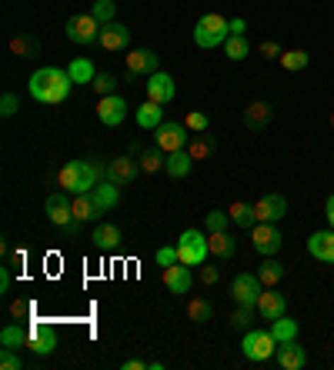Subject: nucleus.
Listing matches in <instances>:
<instances>
[{
	"instance_id": "1",
	"label": "nucleus",
	"mask_w": 334,
	"mask_h": 370,
	"mask_svg": "<svg viewBox=\"0 0 334 370\" xmlns=\"http://www.w3.org/2000/svg\"><path fill=\"white\" fill-rule=\"evenodd\" d=\"M74 87V77L60 67H44L30 77V97L37 104H64Z\"/></svg>"
},
{
	"instance_id": "2",
	"label": "nucleus",
	"mask_w": 334,
	"mask_h": 370,
	"mask_svg": "<svg viewBox=\"0 0 334 370\" xmlns=\"http://www.w3.org/2000/svg\"><path fill=\"white\" fill-rule=\"evenodd\" d=\"M104 180V170L94 161H67L57 170V187L64 194H91Z\"/></svg>"
},
{
	"instance_id": "3",
	"label": "nucleus",
	"mask_w": 334,
	"mask_h": 370,
	"mask_svg": "<svg viewBox=\"0 0 334 370\" xmlns=\"http://www.w3.org/2000/svg\"><path fill=\"white\" fill-rule=\"evenodd\" d=\"M227 37H231V27H227V21L221 13H204L201 21L194 23V44L201 47V50L224 44Z\"/></svg>"
},
{
	"instance_id": "4",
	"label": "nucleus",
	"mask_w": 334,
	"mask_h": 370,
	"mask_svg": "<svg viewBox=\"0 0 334 370\" xmlns=\"http://www.w3.org/2000/svg\"><path fill=\"white\" fill-rule=\"evenodd\" d=\"M241 350H244V357L254 360V364H264V360H271L277 354V340L271 330H248L244 340H241Z\"/></svg>"
},
{
	"instance_id": "5",
	"label": "nucleus",
	"mask_w": 334,
	"mask_h": 370,
	"mask_svg": "<svg viewBox=\"0 0 334 370\" xmlns=\"http://www.w3.org/2000/svg\"><path fill=\"white\" fill-rule=\"evenodd\" d=\"M174 247H178V260L188 267H201L207 260V254H211L207 250V237L201 231H184Z\"/></svg>"
},
{
	"instance_id": "6",
	"label": "nucleus",
	"mask_w": 334,
	"mask_h": 370,
	"mask_svg": "<svg viewBox=\"0 0 334 370\" xmlns=\"http://www.w3.org/2000/svg\"><path fill=\"white\" fill-rule=\"evenodd\" d=\"M67 37H71L74 44H100V23L94 21V13H74L71 21H67Z\"/></svg>"
},
{
	"instance_id": "7",
	"label": "nucleus",
	"mask_w": 334,
	"mask_h": 370,
	"mask_svg": "<svg viewBox=\"0 0 334 370\" xmlns=\"http://www.w3.org/2000/svg\"><path fill=\"white\" fill-rule=\"evenodd\" d=\"M191 140V130L184 124H161L154 130V147H161L164 154H174V151H184Z\"/></svg>"
},
{
	"instance_id": "8",
	"label": "nucleus",
	"mask_w": 334,
	"mask_h": 370,
	"mask_svg": "<svg viewBox=\"0 0 334 370\" xmlns=\"http://www.w3.org/2000/svg\"><path fill=\"white\" fill-rule=\"evenodd\" d=\"M124 117H127V100H124L120 93L100 97V104H97V120H100L104 127H120Z\"/></svg>"
},
{
	"instance_id": "9",
	"label": "nucleus",
	"mask_w": 334,
	"mask_h": 370,
	"mask_svg": "<svg viewBox=\"0 0 334 370\" xmlns=\"http://www.w3.org/2000/svg\"><path fill=\"white\" fill-rule=\"evenodd\" d=\"M281 241H284V233L277 231L275 224H254L250 227V243H254V250L264 257H271L281 247Z\"/></svg>"
},
{
	"instance_id": "10",
	"label": "nucleus",
	"mask_w": 334,
	"mask_h": 370,
	"mask_svg": "<svg viewBox=\"0 0 334 370\" xmlns=\"http://www.w3.org/2000/svg\"><path fill=\"white\" fill-rule=\"evenodd\" d=\"M261 280L254 277V274H238V277L231 280V297L234 303H244V307H254L258 297H261Z\"/></svg>"
},
{
	"instance_id": "11",
	"label": "nucleus",
	"mask_w": 334,
	"mask_h": 370,
	"mask_svg": "<svg viewBox=\"0 0 334 370\" xmlns=\"http://www.w3.org/2000/svg\"><path fill=\"white\" fill-rule=\"evenodd\" d=\"M254 217L258 224H275V220L287 217V197L284 194H264L258 204H254Z\"/></svg>"
},
{
	"instance_id": "12",
	"label": "nucleus",
	"mask_w": 334,
	"mask_h": 370,
	"mask_svg": "<svg viewBox=\"0 0 334 370\" xmlns=\"http://www.w3.org/2000/svg\"><path fill=\"white\" fill-rule=\"evenodd\" d=\"M30 344L27 347L34 350V354H54L57 350V330L50 324H44V320H30Z\"/></svg>"
},
{
	"instance_id": "13",
	"label": "nucleus",
	"mask_w": 334,
	"mask_h": 370,
	"mask_svg": "<svg viewBox=\"0 0 334 370\" xmlns=\"http://www.w3.org/2000/svg\"><path fill=\"white\" fill-rule=\"evenodd\" d=\"M254 307H258V313H261V320H277V317H284V313H287L284 294H277L275 287H264Z\"/></svg>"
},
{
	"instance_id": "14",
	"label": "nucleus",
	"mask_w": 334,
	"mask_h": 370,
	"mask_svg": "<svg viewBox=\"0 0 334 370\" xmlns=\"http://www.w3.org/2000/svg\"><path fill=\"white\" fill-rule=\"evenodd\" d=\"M137 170H141V163L134 161V157H114V161L104 167V180H114L117 187H124L137 177Z\"/></svg>"
},
{
	"instance_id": "15",
	"label": "nucleus",
	"mask_w": 334,
	"mask_h": 370,
	"mask_svg": "<svg viewBox=\"0 0 334 370\" xmlns=\"http://www.w3.org/2000/svg\"><path fill=\"white\" fill-rule=\"evenodd\" d=\"M174 93H178V87H174V77H171V74L157 70L154 77H147V100L171 104V100H174Z\"/></svg>"
},
{
	"instance_id": "16",
	"label": "nucleus",
	"mask_w": 334,
	"mask_h": 370,
	"mask_svg": "<svg viewBox=\"0 0 334 370\" xmlns=\"http://www.w3.org/2000/svg\"><path fill=\"white\" fill-rule=\"evenodd\" d=\"M157 67H161V57L154 50H131L127 54V74H134V77H154Z\"/></svg>"
},
{
	"instance_id": "17",
	"label": "nucleus",
	"mask_w": 334,
	"mask_h": 370,
	"mask_svg": "<svg viewBox=\"0 0 334 370\" xmlns=\"http://www.w3.org/2000/svg\"><path fill=\"white\" fill-rule=\"evenodd\" d=\"M131 44V30H127V23H117L110 21L100 27V47L104 50H127Z\"/></svg>"
},
{
	"instance_id": "18",
	"label": "nucleus",
	"mask_w": 334,
	"mask_h": 370,
	"mask_svg": "<svg viewBox=\"0 0 334 370\" xmlns=\"http://www.w3.org/2000/svg\"><path fill=\"white\" fill-rule=\"evenodd\" d=\"M308 254L321 264H334V231H314L308 237Z\"/></svg>"
},
{
	"instance_id": "19",
	"label": "nucleus",
	"mask_w": 334,
	"mask_h": 370,
	"mask_svg": "<svg viewBox=\"0 0 334 370\" xmlns=\"http://www.w3.org/2000/svg\"><path fill=\"white\" fill-rule=\"evenodd\" d=\"M44 214H47L50 224H57V227H67V224H74V214H71V200H67V194L60 190V194H50L47 204H44Z\"/></svg>"
},
{
	"instance_id": "20",
	"label": "nucleus",
	"mask_w": 334,
	"mask_h": 370,
	"mask_svg": "<svg viewBox=\"0 0 334 370\" xmlns=\"http://www.w3.org/2000/svg\"><path fill=\"white\" fill-rule=\"evenodd\" d=\"M164 287L171 290V294H188L191 290V267L188 264H171V267H164Z\"/></svg>"
},
{
	"instance_id": "21",
	"label": "nucleus",
	"mask_w": 334,
	"mask_h": 370,
	"mask_svg": "<svg viewBox=\"0 0 334 370\" xmlns=\"http://www.w3.org/2000/svg\"><path fill=\"white\" fill-rule=\"evenodd\" d=\"M277 364L284 370H301L304 364H308V350L301 347L298 340H287V344H277Z\"/></svg>"
},
{
	"instance_id": "22",
	"label": "nucleus",
	"mask_w": 334,
	"mask_h": 370,
	"mask_svg": "<svg viewBox=\"0 0 334 370\" xmlns=\"http://www.w3.org/2000/svg\"><path fill=\"white\" fill-rule=\"evenodd\" d=\"M207 250H211V257H217V260H231L234 250H238V243H234V237L227 231H214V233H207Z\"/></svg>"
},
{
	"instance_id": "23",
	"label": "nucleus",
	"mask_w": 334,
	"mask_h": 370,
	"mask_svg": "<svg viewBox=\"0 0 334 370\" xmlns=\"http://www.w3.org/2000/svg\"><path fill=\"white\" fill-rule=\"evenodd\" d=\"M267 124H271V104L254 100V104L244 107V127L248 130H264Z\"/></svg>"
},
{
	"instance_id": "24",
	"label": "nucleus",
	"mask_w": 334,
	"mask_h": 370,
	"mask_svg": "<svg viewBox=\"0 0 334 370\" xmlns=\"http://www.w3.org/2000/svg\"><path fill=\"white\" fill-rule=\"evenodd\" d=\"M71 214H74V220H77V224H87V220L100 217V207L94 204V197H91V194H74Z\"/></svg>"
},
{
	"instance_id": "25",
	"label": "nucleus",
	"mask_w": 334,
	"mask_h": 370,
	"mask_svg": "<svg viewBox=\"0 0 334 370\" xmlns=\"http://www.w3.org/2000/svg\"><path fill=\"white\" fill-rule=\"evenodd\" d=\"M91 197H94V204L100 207V214L114 210V207H117V200H120L117 184H114V180H100V184H97L94 190H91Z\"/></svg>"
},
{
	"instance_id": "26",
	"label": "nucleus",
	"mask_w": 334,
	"mask_h": 370,
	"mask_svg": "<svg viewBox=\"0 0 334 370\" xmlns=\"http://www.w3.org/2000/svg\"><path fill=\"white\" fill-rule=\"evenodd\" d=\"M161 124H164V107L157 104V100H147V104L137 107V127L157 130Z\"/></svg>"
},
{
	"instance_id": "27",
	"label": "nucleus",
	"mask_w": 334,
	"mask_h": 370,
	"mask_svg": "<svg viewBox=\"0 0 334 370\" xmlns=\"http://www.w3.org/2000/svg\"><path fill=\"white\" fill-rule=\"evenodd\" d=\"M191 167H194V157L191 154H188V147H184V151H174V154H167V163H164V170L171 177H188L191 174Z\"/></svg>"
},
{
	"instance_id": "28",
	"label": "nucleus",
	"mask_w": 334,
	"mask_h": 370,
	"mask_svg": "<svg viewBox=\"0 0 334 370\" xmlns=\"http://www.w3.org/2000/svg\"><path fill=\"white\" fill-rule=\"evenodd\" d=\"M30 344V330H24L21 324H7L0 330V347H11V350H21Z\"/></svg>"
},
{
	"instance_id": "29",
	"label": "nucleus",
	"mask_w": 334,
	"mask_h": 370,
	"mask_svg": "<svg viewBox=\"0 0 334 370\" xmlns=\"http://www.w3.org/2000/svg\"><path fill=\"white\" fill-rule=\"evenodd\" d=\"M227 214H231V220H234V227H244V231H250V227L258 224V217H254V204H244V200H234V204L227 207Z\"/></svg>"
},
{
	"instance_id": "30",
	"label": "nucleus",
	"mask_w": 334,
	"mask_h": 370,
	"mask_svg": "<svg viewBox=\"0 0 334 370\" xmlns=\"http://www.w3.org/2000/svg\"><path fill=\"white\" fill-rule=\"evenodd\" d=\"M120 243V227L117 224H100L94 231V247L97 250H114Z\"/></svg>"
},
{
	"instance_id": "31",
	"label": "nucleus",
	"mask_w": 334,
	"mask_h": 370,
	"mask_svg": "<svg viewBox=\"0 0 334 370\" xmlns=\"http://www.w3.org/2000/svg\"><path fill=\"white\" fill-rule=\"evenodd\" d=\"M188 154H191L194 161L211 157V154H214V137H211V134H191V140H188Z\"/></svg>"
},
{
	"instance_id": "32",
	"label": "nucleus",
	"mask_w": 334,
	"mask_h": 370,
	"mask_svg": "<svg viewBox=\"0 0 334 370\" xmlns=\"http://www.w3.org/2000/svg\"><path fill=\"white\" fill-rule=\"evenodd\" d=\"M271 334H275L277 344H287V340H298V320H291V317H277L271 320Z\"/></svg>"
},
{
	"instance_id": "33",
	"label": "nucleus",
	"mask_w": 334,
	"mask_h": 370,
	"mask_svg": "<svg viewBox=\"0 0 334 370\" xmlns=\"http://www.w3.org/2000/svg\"><path fill=\"white\" fill-rule=\"evenodd\" d=\"M284 274H287L284 264H277V260H264L258 280H261V287H277V284L284 280Z\"/></svg>"
},
{
	"instance_id": "34",
	"label": "nucleus",
	"mask_w": 334,
	"mask_h": 370,
	"mask_svg": "<svg viewBox=\"0 0 334 370\" xmlns=\"http://www.w3.org/2000/svg\"><path fill=\"white\" fill-rule=\"evenodd\" d=\"M67 74L74 77V83H94V77H97L94 64H91L87 57H77V60H74L71 67H67Z\"/></svg>"
},
{
	"instance_id": "35",
	"label": "nucleus",
	"mask_w": 334,
	"mask_h": 370,
	"mask_svg": "<svg viewBox=\"0 0 334 370\" xmlns=\"http://www.w3.org/2000/svg\"><path fill=\"white\" fill-rule=\"evenodd\" d=\"M211 317H214V307H211V301L194 297V301L188 303V320H194V324H207Z\"/></svg>"
},
{
	"instance_id": "36",
	"label": "nucleus",
	"mask_w": 334,
	"mask_h": 370,
	"mask_svg": "<svg viewBox=\"0 0 334 370\" xmlns=\"http://www.w3.org/2000/svg\"><path fill=\"white\" fill-rule=\"evenodd\" d=\"M224 54L231 60H244V57H248L250 44L244 40V34H231V37H227V40H224Z\"/></svg>"
},
{
	"instance_id": "37",
	"label": "nucleus",
	"mask_w": 334,
	"mask_h": 370,
	"mask_svg": "<svg viewBox=\"0 0 334 370\" xmlns=\"http://www.w3.org/2000/svg\"><path fill=\"white\" fill-rule=\"evenodd\" d=\"M11 50L17 54V57H34L37 50H40V40H37V37L21 34V37H13L11 40Z\"/></svg>"
},
{
	"instance_id": "38",
	"label": "nucleus",
	"mask_w": 334,
	"mask_h": 370,
	"mask_svg": "<svg viewBox=\"0 0 334 370\" xmlns=\"http://www.w3.org/2000/svg\"><path fill=\"white\" fill-rule=\"evenodd\" d=\"M277 60H281V67H284V70H304V67H308V50L294 47V50H284Z\"/></svg>"
},
{
	"instance_id": "39",
	"label": "nucleus",
	"mask_w": 334,
	"mask_h": 370,
	"mask_svg": "<svg viewBox=\"0 0 334 370\" xmlns=\"http://www.w3.org/2000/svg\"><path fill=\"white\" fill-rule=\"evenodd\" d=\"M91 13H94V21L100 23V27H104V23L114 21V13H117V4H114V0H94Z\"/></svg>"
},
{
	"instance_id": "40",
	"label": "nucleus",
	"mask_w": 334,
	"mask_h": 370,
	"mask_svg": "<svg viewBox=\"0 0 334 370\" xmlns=\"http://www.w3.org/2000/svg\"><path fill=\"white\" fill-rule=\"evenodd\" d=\"M164 163H167V154L161 151V147H154V151H147V154H144L141 170H144V174H157V170H161Z\"/></svg>"
},
{
	"instance_id": "41",
	"label": "nucleus",
	"mask_w": 334,
	"mask_h": 370,
	"mask_svg": "<svg viewBox=\"0 0 334 370\" xmlns=\"http://www.w3.org/2000/svg\"><path fill=\"white\" fill-rule=\"evenodd\" d=\"M207 233H214V231H227V224H231V214L227 210H207Z\"/></svg>"
},
{
	"instance_id": "42",
	"label": "nucleus",
	"mask_w": 334,
	"mask_h": 370,
	"mask_svg": "<svg viewBox=\"0 0 334 370\" xmlns=\"http://www.w3.org/2000/svg\"><path fill=\"white\" fill-rule=\"evenodd\" d=\"M184 127L191 130V134H207V114L204 110H191V114L184 117Z\"/></svg>"
},
{
	"instance_id": "43",
	"label": "nucleus",
	"mask_w": 334,
	"mask_h": 370,
	"mask_svg": "<svg viewBox=\"0 0 334 370\" xmlns=\"http://www.w3.org/2000/svg\"><path fill=\"white\" fill-rule=\"evenodd\" d=\"M97 91V97H108V93H114V87H117V81L110 77V74H97L94 77V83H91Z\"/></svg>"
},
{
	"instance_id": "44",
	"label": "nucleus",
	"mask_w": 334,
	"mask_h": 370,
	"mask_svg": "<svg viewBox=\"0 0 334 370\" xmlns=\"http://www.w3.org/2000/svg\"><path fill=\"white\" fill-rule=\"evenodd\" d=\"M254 311H258V307H244V303H238V311L231 313V324H234V327H250Z\"/></svg>"
},
{
	"instance_id": "45",
	"label": "nucleus",
	"mask_w": 334,
	"mask_h": 370,
	"mask_svg": "<svg viewBox=\"0 0 334 370\" xmlns=\"http://www.w3.org/2000/svg\"><path fill=\"white\" fill-rule=\"evenodd\" d=\"M0 367H4V370H21V367H24V360L17 357V350L0 347Z\"/></svg>"
},
{
	"instance_id": "46",
	"label": "nucleus",
	"mask_w": 334,
	"mask_h": 370,
	"mask_svg": "<svg viewBox=\"0 0 334 370\" xmlns=\"http://www.w3.org/2000/svg\"><path fill=\"white\" fill-rule=\"evenodd\" d=\"M11 313L17 320H30V313H34V303L30 301H13L11 303Z\"/></svg>"
},
{
	"instance_id": "47",
	"label": "nucleus",
	"mask_w": 334,
	"mask_h": 370,
	"mask_svg": "<svg viewBox=\"0 0 334 370\" xmlns=\"http://www.w3.org/2000/svg\"><path fill=\"white\" fill-rule=\"evenodd\" d=\"M178 264V247H161L157 250V267H171Z\"/></svg>"
},
{
	"instance_id": "48",
	"label": "nucleus",
	"mask_w": 334,
	"mask_h": 370,
	"mask_svg": "<svg viewBox=\"0 0 334 370\" xmlns=\"http://www.w3.org/2000/svg\"><path fill=\"white\" fill-rule=\"evenodd\" d=\"M281 54H284V50H281V44H277V40H261V57L277 60Z\"/></svg>"
},
{
	"instance_id": "49",
	"label": "nucleus",
	"mask_w": 334,
	"mask_h": 370,
	"mask_svg": "<svg viewBox=\"0 0 334 370\" xmlns=\"http://www.w3.org/2000/svg\"><path fill=\"white\" fill-rule=\"evenodd\" d=\"M0 114L4 117L17 114V97H13V93H4V97H0Z\"/></svg>"
},
{
	"instance_id": "50",
	"label": "nucleus",
	"mask_w": 334,
	"mask_h": 370,
	"mask_svg": "<svg viewBox=\"0 0 334 370\" xmlns=\"http://www.w3.org/2000/svg\"><path fill=\"white\" fill-rule=\"evenodd\" d=\"M221 280V270L217 267H201V284L204 287H211V284H217Z\"/></svg>"
},
{
	"instance_id": "51",
	"label": "nucleus",
	"mask_w": 334,
	"mask_h": 370,
	"mask_svg": "<svg viewBox=\"0 0 334 370\" xmlns=\"http://www.w3.org/2000/svg\"><path fill=\"white\" fill-rule=\"evenodd\" d=\"M227 27H231V34H244V27H248V23L241 21V17H234V21H227Z\"/></svg>"
},
{
	"instance_id": "52",
	"label": "nucleus",
	"mask_w": 334,
	"mask_h": 370,
	"mask_svg": "<svg viewBox=\"0 0 334 370\" xmlns=\"http://www.w3.org/2000/svg\"><path fill=\"white\" fill-rule=\"evenodd\" d=\"M324 214H328V224H331V231H334V194L328 197V204H324Z\"/></svg>"
},
{
	"instance_id": "53",
	"label": "nucleus",
	"mask_w": 334,
	"mask_h": 370,
	"mask_svg": "<svg viewBox=\"0 0 334 370\" xmlns=\"http://www.w3.org/2000/svg\"><path fill=\"white\" fill-rule=\"evenodd\" d=\"M13 264H17V267H24L27 264V250H24V247H17V250H13Z\"/></svg>"
},
{
	"instance_id": "54",
	"label": "nucleus",
	"mask_w": 334,
	"mask_h": 370,
	"mask_svg": "<svg viewBox=\"0 0 334 370\" xmlns=\"http://www.w3.org/2000/svg\"><path fill=\"white\" fill-rule=\"evenodd\" d=\"M124 370H147L144 360H124Z\"/></svg>"
},
{
	"instance_id": "55",
	"label": "nucleus",
	"mask_w": 334,
	"mask_h": 370,
	"mask_svg": "<svg viewBox=\"0 0 334 370\" xmlns=\"http://www.w3.org/2000/svg\"><path fill=\"white\" fill-rule=\"evenodd\" d=\"M7 287H11V270L4 267V270H0V290H7Z\"/></svg>"
},
{
	"instance_id": "56",
	"label": "nucleus",
	"mask_w": 334,
	"mask_h": 370,
	"mask_svg": "<svg viewBox=\"0 0 334 370\" xmlns=\"http://www.w3.org/2000/svg\"><path fill=\"white\" fill-rule=\"evenodd\" d=\"M331 127H334V114H331Z\"/></svg>"
}]
</instances>
